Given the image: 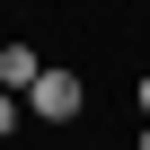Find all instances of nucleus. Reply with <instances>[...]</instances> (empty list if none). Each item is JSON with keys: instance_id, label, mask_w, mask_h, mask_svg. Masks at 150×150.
Listing matches in <instances>:
<instances>
[{"instance_id": "1", "label": "nucleus", "mask_w": 150, "mask_h": 150, "mask_svg": "<svg viewBox=\"0 0 150 150\" xmlns=\"http://www.w3.org/2000/svg\"><path fill=\"white\" fill-rule=\"evenodd\" d=\"M80 80H71V71H35V88H27V115L35 124H71V115H80Z\"/></svg>"}, {"instance_id": "2", "label": "nucleus", "mask_w": 150, "mask_h": 150, "mask_svg": "<svg viewBox=\"0 0 150 150\" xmlns=\"http://www.w3.org/2000/svg\"><path fill=\"white\" fill-rule=\"evenodd\" d=\"M35 44H0V88H35Z\"/></svg>"}, {"instance_id": "4", "label": "nucleus", "mask_w": 150, "mask_h": 150, "mask_svg": "<svg viewBox=\"0 0 150 150\" xmlns=\"http://www.w3.org/2000/svg\"><path fill=\"white\" fill-rule=\"evenodd\" d=\"M141 124H150V71H141Z\"/></svg>"}, {"instance_id": "3", "label": "nucleus", "mask_w": 150, "mask_h": 150, "mask_svg": "<svg viewBox=\"0 0 150 150\" xmlns=\"http://www.w3.org/2000/svg\"><path fill=\"white\" fill-rule=\"evenodd\" d=\"M9 124H18V97H9V88H0V141H9Z\"/></svg>"}, {"instance_id": "5", "label": "nucleus", "mask_w": 150, "mask_h": 150, "mask_svg": "<svg viewBox=\"0 0 150 150\" xmlns=\"http://www.w3.org/2000/svg\"><path fill=\"white\" fill-rule=\"evenodd\" d=\"M141 150H150V124H141Z\"/></svg>"}]
</instances>
